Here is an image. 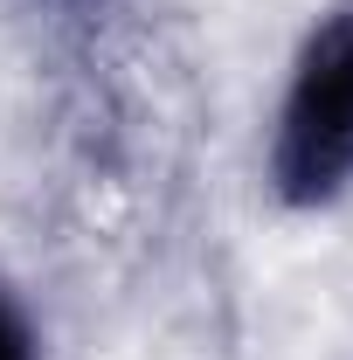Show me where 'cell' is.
Returning <instances> with one entry per match:
<instances>
[{"label":"cell","instance_id":"2","mask_svg":"<svg viewBox=\"0 0 353 360\" xmlns=\"http://www.w3.org/2000/svg\"><path fill=\"white\" fill-rule=\"evenodd\" d=\"M0 360H35V340H28V319L14 312V298L0 291Z\"/></svg>","mask_w":353,"mask_h":360},{"label":"cell","instance_id":"1","mask_svg":"<svg viewBox=\"0 0 353 360\" xmlns=\"http://www.w3.org/2000/svg\"><path fill=\"white\" fill-rule=\"evenodd\" d=\"M270 187L284 208H326L353 187V14H333L291 70L270 139Z\"/></svg>","mask_w":353,"mask_h":360}]
</instances>
